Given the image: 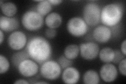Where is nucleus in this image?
<instances>
[{
	"instance_id": "nucleus-1",
	"label": "nucleus",
	"mask_w": 126,
	"mask_h": 84,
	"mask_svg": "<svg viewBox=\"0 0 126 84\" xmlns=\"http://www.w3.org/2000/svg\"><path fill=\"white\" fill-rule=\"evenodd\" d=\"M26 50L30 58L39 64L48 61L52 55V46L42 36L32 37L27 43Z\"/></svg>"
},
{
	"instance_id": "nucleus-2",
	"label": "nucleus",
	"mask_w": 126,
	"mask_h": 84,
	"mask_svg": "<svg viewBox=\"0 0 126 84\" xmlns=\"http://www.w3.org/2000/svg\"><path fill=\"white\" fill-rule=\"evenodd\" d=\"M124 8L119 3H110L101 11L100 21L104 25L113 27L119 24L124 15Z\"/></svg>"
},
{
	"instance_id": "nucleus-3",
	"label": "nucleus",
	"mask_w": 126,
	"mask_h": 84,
	"mask_svg": "<svg viewBox=\"0 0 126 84\" xmlns=\"http://www.w3.org/2000/svg\"><path fill=\"white\" fill-rule=\"evenodd\" d=\"M101 9L99 5L94 2H89L82 10L83 19L88 26L94 27L100 22Z\"/></svg>"
},
{
	"instance_id": "nucleus-4",
	"label": "nucleus",
	"mask_w": 126,
	"mask_h": 84,
	"mask_svg": "<svg viewBox=\"0 0 126 84\" xmlns=\"http://www.w3.org/2000/svg\"><path fill=\"white\" fill-rule=\"evenodd\" d=\"M22 23L27 30L36 31L40 29L44 24V18L36 11L29 10L23 15Z\"/></svg>"
},
{
	"instance_id": "nucleus-5",
	"label": "nucleus",
	"mask_w": 126,
	"mask_h": 84,
	"mask_svg": "<svg viewBox=\"0 0 126 84\" xmlns=\"http://www.w3.org/2000/svg\"><path fill=\"white\" fill-rule=\"evenodd\" d=\"M62 69L57 62L48 60L42 64L40 68V73L44 78L49 81H54L60 76Z\"/></svg>"
},
{
	"instance_id": "nucleus-6",
	"label": "nucleus",
	"mask_w": 126,
	"mask_h": 84,
	"mask_svg": "<svg viewBox=\"0 0 126 84\" xmlns=\"http://www.w3.org/2000/svg\"><path fill=\"white\" fill-rule=\"evenodd\" d=\"M67 30L73 36L81 37L87 33L88 25L83 18L74 17L69 19L67 23Z\"/></svg>"
},
{
	"instance_id": "nucleus-7",
	"label": "nucleus",
	"mask_w": 126,
	"mask_h": 84,
	"mask_svg": "<svg viewBox=\"0 0 126 84\" xmlns=\"http://www.w3.org/2000/svg\"><path fill=\"white\" fill-rule=\"evenodd\" d=\"M27 36L22 31H15L12 33L8 38V44L11 49L21 50L27 45Z\"/></svg>"
},
{
	"instance_id": "nucleus-8",
	"label": "nucleus",
	"mask_w": 126,
	"mask_h": 84,
	"mask_svg": "<svg viewBox=\"0 0 126 84\" xmlns=\"http://www.w3.org/2000/svg\"><path fill=\"white\" fill-rule=\"evenodd\" d=\"M81 57L87 61H92L97 58L99 52V47L94 42L81 43L79 46Z\"/></svg>"
},
{
	"instance_id": "nucleus-9",
	"label": "nucleus",
	"mask_w": 126,
	"mask_h": 84,
	"mask_svg": "<svg viewBox=\"0 0 126 84\" xmlns=\"http://www.w3.org/2000/svg\"><path fill=\"white\" fill-rule=\"evenodd\" d=\"M18 72L25 77H32L36 75L39 70L37 63L30 58L25 59L17 67Z\"/></svg>"
},
{
	"instance_id": "nucleus-10",
	"label": "nucleus",
	"mask_w": 126,
	"mask_h": 84,
	"mask_svg": "<svg viewBox=\"0 0 126 84\" xmlns=\"http://www.w3.org/2000/svg\"><path fill=\"white\" fill-rule=\"evenodd\" d=\"M118 72L117 67L112 64L106 63L100 69L99 76L101 79L106 83H111L118 77Z\"/></svg>"
},
{
	"instance_id": "nucleus-11",
	"label": "nucleus",
	"mask_w": 126,
	"mask_h": 84,
	"mask_svg": "<svg viewBox=\"0 0 126 84\" xmlns=\"http://www.w3.org/2000/svg\"><path fill=\"white\" fill-rule=\"evenodd\" d=\"M112 32L109 27L99 25L96 27L93 32V37L96 41L99 43H107L111 39Z\"/></svg>"
},
{
	"instance_id": "nucleus-12",
	"label": "nucleus",
	"mask_w": 126,
	"mask_h": 84,
	"mask_svg": "<svg viewBox=\"0 0 126 84\" xmlns=\"http://www.w3.org/2000/svg\"><path fill=\"white\" fill-rule=\"evenodd\" d=\"M62 78L63 82L65 84H75L79 81L80 73L76 68L70 66L64 69Z\"/></svg>"
},
{
	"instance_id": "nucleus-13",
	"label": "nucleus",
	"mask_w": 126,
	"mask_h": 84,
	"mask_svg": "<svg viewBox=\"0 0 126 84\" xmlns=\"http://www.w3.org/2000/svg\"><path fill=\"white\" fill-rule=\"evenodd\" d=\"M19 27L18 20L13 17L1 16L0 17V29L4 32H10L15 31Z\"/></svg>"
},
{
	"instance_id": "nucleus-14",
	"label": "nucleus",
	"mask_w": 126,
	"mask_h": 84,
	"mask_svg": "<svg viewBox=\"0 0 126 84\" xmlns=\"http://www.w3.org/2000/svg\"><path fill=\"white\" fill-rule=\"evenodd\" d=\"M45 22L48 28L56 29L61 25L62 17L60 14L56 12L50 13L46 16Z\"/></svg>"
},
{
	"instance_id": "nucleus-15",
	"label": "nucleus",
	"mask_w": 126,
	"mask_h": 84,
	"mask_svg": "<svg viewBox=\"0 0 126 84\" xmlns=\"http://www.w3.org/2000/svg\"><path fill=\"white\" fill-rule=\"evenodd\" d=\"M99 57L100 61L105 63L112 62L115 56V50L109 47H104L99 52Z\"/></svg>"
},
{
	"instance_id": "nucleus-16",
	"label": "nucleus",
	"mask_w": 126,
	"mask_h": 84,
	"mask_svg": "<svg viewBox=\"0 0 126 84\" xmlns=\"http://www.w3.org/2000/svg\"><path fill=\"white\" fill-rule=\"evenodd\" d=\"M100 82V76L93 69L87 70L83 75V82L85 84H98Z\"/></svg>"
},
{
	"instance_id": "nucleus-17",
	"label": "nucleus",
	"mask_w": 126,
	"mask_h": 84,
	"mask_svg": "<svg viewBox=\"0 0 126 84\" xmlns=\"http://www.w3.org/2000/svg\"><path fill=\"white\" fill-rule=\"evenodd\" d=\"M0 6L2 13L7 17H14L17 12V7L13 2H4Z\"/></svg>"
},
{
	"instance_id": "nucleus-18",
	"label": "nucleus",
	"mask_w": 126,
	"mask_h": 84,
	"mask_svg": "<svg viewBox=\"0 0 126 84\" xmlns=\"http://www.w3.org/2000/svg\"><path fill=\"white\" fill-rule=\"evenodd\" d=\"M79 53V46L76 44H70L65 47L64 55L68 59L73 60L78 57Z\"/></svg>"
},
{
	"instance_id": "nucleus-19",
	"label": "nucleus",
	"mask_w": 126,
	"mask_h": 84,
	"mask_svg": "<svg viewBox=\"0 0 126 84\" xmlns=\"http://www.w3.org/2000/svg\"><path fill=\"white\" fill-rule=\"evenodd\" d=\"M52 10V5L48 1L42 0L38 3L36 6V11L42 17L47 15Z\"/></svg>"
},
{
	"instance_id": "nucleus-20",
	"label": "nucleus",
	"mask_w": 126,
	"mask_h": 84,
	"mask_svg": "<svg viewBox=\"0 0 126 84\" xmlns=\"http://www.w3.org/2000/svg\"><path fill=\"white\" fill-rule=\"evenodd\" d=\"M30 58V56L26 50V51H18L13 54L12 57V61L14 65L17 67L19 64L22 61Z\"/></svg>"
},
{
	"instance_id": "nucleus-21",
	"label": "nucleus",
	"mask_w": 126,
	"mask_h": 84,
	"mask_svg": "<svg viewBox=\"0 0 126 84\" xmlns=\"http://www.w3.org/2000/svg\"><path fill=\"white\" fill-rule=\"evenodd\" d=\"M10 67V63L8 59L3 55H0V74L6 73L9 70Z\"/></svg>"
},
{
	"instance_id": "nucleus-22",
	"label": "nucleus",
	"mask_w": 126,
	"mask_h": 84,
	"mask_svg": "<svg viewBox=\"0 0 126 84\" xmlns=\"http://www.w3.org/2000/svg\"><path fill=\"white\" fill-rule=\"evenodd\" d=\"M57 62L59 64V65H60L62 69H65L67 68L72 66L73 64L72 60L66 58L64 55L61 56L58 58Z\"/></svg>"
},
{
	"instance_id": "nucleus-23",
	"label": "nucleus",
	"mask_w": 126,
	"mask_h": 84,
	"mask_svg": "<svg viewBox=\"0 0 126 84\" xmlns=\"http://www.w3.org/2000/svg\"><path fill=\"white\" fill-rule=\"evenodd\" d=\"M126 56H125L122 52L119 50H115V56L112 62L115 64H119V63L125 58Z\"/></svg>"
},
{
	"instance_id": "nucleus-24",
	"label": "nucleus",
	"mask_w": 126,
	"mask_h": 84,
	"mask_svg": "<svg viewBox=\"0 0 126 84\" xmlns=\"http://www.w3.org/2000/svg\"><path fill=\"white\" fill-rule=\"evenodd\" d=\"M57 31L55 29L48 28L45 31V35L46 38L48 39H53L56 37Z\"/></svg>"
},
{
	"instance_id": "nucleus-25",
	"label": "nucleus",
	"mask_w": 126,
	"mask_h": 84,
	"mask_svg": "<svg viewBox=\"0 0 126 84\" xmlns=\"http://www.w3.org/2000/svg\"><path fill=\"white\" fill-rule=\"evenodd\" d=\"M126 58H125L123 60L119 63V66H118V68H119V71L121 75H123L124 76H126Z\"/></svg>"
},
{
	"instance_id": "nucleus-26",
	"label": "nucleus",
	"mask_w": 126,
	"mask_h": 84,
	"mask_svg": "<svg viewBox=\"0 0 126 84\" xmlns=\"http://www.w3.org/2000/svg\"><path fill=\"white\" fill-rule=\"evenodd\" d=\"M120 51L125 56L126 55V40L125 39L122 42L120 46Z\"/></svg>"
},
{
	"instance_id": "nucleus-27",
	"label": "nucleus",
	"mask_w": 126,
	"mask_h": 84,
	"mask_svg": "<svg viewBox=\"0 0 126 84\" xmlns=\"http://www.w3.org/2000/svg\"><path fill=\"white\" fill-rule=\"evenodd\" d=\"M48 1L52 4V5L55 6L60 5L63 2V1H62V0H48Z\"/></svg>"
},
{
	"instance_id": "nucleus-28",
	"label": "nucleus",
	"mask_w": 126,
	"mask_h": 84,
	"mask_svg": "<svg viewBox=\"0 0 126 84\" xmlns=\"http://www.w3.org/2000/svg\"><path fill=\"white\" fill-rule=\"evenodd\" d=\"M15 84H29V82H27L26 80L24 79H19L18 80H16L15 82Z\"/></svg>"
},
{
	"instance_id": "nucleus-29",
	"label": "nucleus",
	"mask_w": 126,
	"mask_h": 84,
	"mask_svg": "<svg viewBox=\"0 0 126 84\" xmlns=\"http://www.w3.org/2000/svg\"><path fill=\"white\" fill-rule=\"evenodd\" d=\"M4 40V34L3 31L1 30H0V44H2Z\"/></svg>"
},
{
	"instance_id": "nucleus-30",
	"label": "nucleus",
	"mask_w": 126,
	"mask_h": 84,
	"mask_svg": "<svg viewBox=\"0 0 126 84\" xmlns=\"http://www.w3.org/2000/svg\"><path fill=\"white\" fill-rule=\"evenodd\" d=\"M35 84H47V82H35V83H34Z\"/></svg>"
}]
</instances>
